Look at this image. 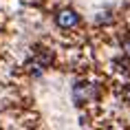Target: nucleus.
I'll return each instance as SVG.
<instances>
[{
    "label": "nucleus",
    "instance_id": "f257e3e1",
    "mask_svg": "<svg viewBox=\"0 0 130 130\" xmlns=\"http://www.w3.org/2000/svg\"><path fill=\"white\" fill-rule=\"evenodd\" d=\"M55 22H57L62 29H73V27L79 24V15H77L75 9L64 7V9H60V11L55 13Z\"/></svg>",
    "mask_w": 130,
    "mask_h": 130
},
{
    "label": "nucleus",
    "instance_id": "f03ea898",
    "mask_svg": "<svg viewBox=\"0 0 130 130\" xmlns=\"http://www.w3.org/2000/svg\"><path fill=\"white\" fill-rule=\"evenodd\" d=\"M73 97H75L77 104H86L90 102L93 97H97V88L93 84H75V88H73Z\"/></svg>",
    "mask_w": 130,
    "mask_h": 130
},
{
    "label": "nucleus",
    "instance_id": "7ed1b4c3",
    "mask_svg": "<svg viewBox=\"0 0 130 130\" xmlns=\"http://www.w3.org/2000/svg\"><path fill=\"white\" fill-rule=\"evenodd\" d=\"M121 51H123V53H126V55L130 57V33L121 38Z\"/></svg>",
    "mask_w": 130,
    "mask_h": 130
},
{
    "label": "nucleus",
    "instance_id": "20e7f679",
    "mask_svg": "<svg viewBox=\"0 0 130 130\" xmlns=\"http://www.w3.org/2000/svg\"><path fill=\"white\" fill-rule=\"evenodd\" d=\"M126 99H128V102H130V88L126 90Z\"/></svg>",
    "mask_w": 130,
    "mask_h": 130
}]
</instances>
